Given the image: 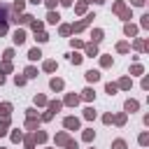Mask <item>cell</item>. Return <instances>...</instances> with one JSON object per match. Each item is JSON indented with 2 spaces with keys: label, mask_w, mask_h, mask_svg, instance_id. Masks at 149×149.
Wrapping results in <instances>:
<instances>
[{
  "label": "cell",
  "mask_w": 149,
  "mask_h": 149,
  "mask_svg": "<svg viewBox=\"0 0 149 149\" xmlns=\"http://www.w3.org/2000/svg\"><path fill=\"white\" fill-rule=\"evenodd\" d=\"M114 12H116L121 19H130V12L126 9V5H123V2H114Z\"/></svg>",
  "instance_id": "1"
},
{
  "label": "cell",
  "mask_w": 149,
  "mask_h": 149,
  "mask_svg": "<svg viewBox=\"0 0 149 149\" xmlns=\"http://www.w3.org/2000/svg\"><path fill=\"white\" fill-rule=\"evenodd\" d=\"M91 19H95V16H93V14H88V16H86V19H81L79 23H74V26H70V30H74V33H77V30H81V28H86V26L91 23Z\"/></svg>",
  "instance_id": "2"
},
{
  "label": "cell",
  "mask_w": 149,
  "mask_h": 149,
  "mask_svg": "<svg viewBox=\"0 0 149 149\" xmlns=\"http://www.w3.org/2000/svg\"><path fill=\"white\" fill-rule=\"evenodd\" d=\"M63 123H65V128H70V130H77V128H79V121H77L74 116H68Z\"/></svg>",
  "instance_id": "3"
},
{
  "label": "cell",
  "mask_w": 149,
  "mask_h": 149,
  "mask_svg": "<svg viewBox=\"0 0 149 149\" xmlns=\"http://www.w3.org/2000/svg\"><path fill=\"white\" fill-rule=\"evenodd\" d=\"M56 144H65V147H68V144H70V137H68L65 133H58V135H56Z\"/></svg>",
  "instance_id": "4"
},
{
  "label": "cell",
  "mask_w": 149,
  "mask_h": 149,
  "mask_svg": "<svg viewBox=\"0 0 149 149\" xmlns=\"http://www.w3.org/2000/svg\"><path fill=\"white\" fill-rule=\"evenodd\" d=\"M14 42H16V44H23V42H26V33H23V30H16V33H14Z\"/></svg>",
  "instance_id": "5"
},
{
  "label": "cell",
  "mask_w": 149,
  "mask_h": 149,
  "mask_svg": "<svg viewBox=\"0 0 149 149\" xmlns=\"http://www.w3.org/2000/svg\"><path fill=\"white\" fill-rule=\"evenodd\" d=\"M86 79H88V81H98V79H100V72H98V70H88V72H86Z\"/></svg>",
  "instance_id": "6"
},
{
  "label": "cell",
  "mask_w": 149,
  "mask_h": 149,
  "mask_svg": "<svg viewBox=\"0 0 149 149\" xmlns=\"http://www.w3.org/2000/svg\"><path fill=\"white\" fill-rule=\"evenodd\" d=\"M7 14H9V7L7 5H0V23L7 21Z\"/></svg>",
  "instance_id": "7"
},
{
  "label": "cell",
  "mask_w": 149,
  "mask_h": 149,
  "mask_svg": "<svg viewBox=\"0 0 149 149\" xmlns=\"http://www.w3.org/2000/svg\"><path fill=\"white\" fill-rule=\"evenodd\" d=\"M58 19H61V16H58L56 12H49V14H47V21H49V23H58Z\"/></svg>",
  "instance_id": "8"
},
{
  "label": "cell",
  "mask_w": 149,
  "mask_h": 149,
  "mask_svg": "<svg viewBox=\"0 0 149 149\" xmlns=\"http://www.w3.org/2000/svg\"><path fill=\"white\" fill-rule=\"evenodd\" d=\"M14 21H16V23H30V21H33V16H28V14H21V16H19V19H14Z\"/></svg>",
  "instance_id": "9"
},
{
  "label": "cell",
  "mask_w": 149,
  "mask_h": 149,
  "mask_svg": "<svg viewBox=\"0 0 149 149\" xmlns=\"http://www.w3.org/2000/svg\"><path fill=\"white\" fill-rule=\"evenodd\" d=\"M40 56H42V51H40V49H30V54H28V58H30V61H37Z\"/></svg>",
  "instance_id": "10"
},
{
  "label": "cell",
  "mask_w": 149,
  "mask_h": 149,
  "mask_svg": "<svg viewBox=\"0 0 149 149\" xmlns=\"http://www.w3.org/2000/svg\"><path fill=\"white\" fill-rule=\"evenodd\" d=\"M51 88L54 91H61L63 88V79H51Z\"/></svg>",
  "instance_id": "11"
},
{
  "label": "cell",
  "mask_w": 149,
  "mask_h": 149,
  "mask_svg": "<svg viewBox=\"0 0 149 149\" xmlns=\"http://www.w3.org/2000/svg\"><path fill=\"white\" fill-rule=\"evenodd\" d=\"M77 102H79V95H72V93H70V95L65 98V105H77Z\"/></svg>",
  "instance_id": "12"
},
{
  "label": "cell",
  "mask_w": 149,
  "mask_h": 149,
  "mask_svg": "<svg viewBox=\"0 0 149 149\" xmlns=\"http://www.w3.org/2000/svg\"><path fill=\"white\" fill-rule=\"evenodd\" d=\"M135 109H137V102L135 100H128L126 102V112H135Z\"/></svg>",
  "instance_id": "13"
},
{
  "label": "cell",
  "mask_w": 149,
  "mask_h": 149,
  "mask_svg": "<svg viewBox=\"0 0 149 149\" xmlns=\"http://www.w3.org/2000/svg\"><path fill=\"white\" fill-rule=\"evenodd\" d=\"M91 37H93V42H100V40H102V30H93Z\"/></svg>",
  "instance_id": "14"
},
{
  "label": "cell",
  "mask_w": 149,
  "mask_h": 149,
  "mask_svg": "<svg viewBox=\"0 0 149 149\" xmlns=\"http://www.w3.org/2000/svg\"><path fill=\"white\" fill-rule=\"evenodd\" d=\"M86 54H88V56H95V54H98L95 44H86Z\"/></svg>",
  "instance_id": "15"
},
{
  "label": "cell",
  "mask_w": 149,
  "mask_h": 149,
  "mask_svg": "<svg viewBox=\"0 0 149 149\" xmlns=\"http://www.w3.org/2000/svg\"><path fill=\"white\" fill-rule=\"evenodd\" d=\"M44 70H47V72H54V70H56V63H54V61H47V63H44Z\"/></svg>",
  "instance_id": "16"
},
{
  "label": "cell",
  "mask_w": 149,
  "mask_h": 149,
  "mask_svg": "<svg viewBox=\"0 0 149 149\" xmlns=\"http://www.w3.org/2000/svg\"><path fill=\"white\" fill-rule=\"evenodd\" d=\"M116 86H121V88H130V79H128V77H123V79H121Z\"/></svg>",
  "instance_id": "17"
},
{
  "label": "cell",
  "mask_w": 149,
  "mask_h": 149,
  "mask_svg": "<svg viewBox=\"0 0 149 149\" xmlns=\"http://www.w3.org/2000/svg\"><path fill=\"white\" fill-rule=\"evenodd\" d=\"M58 109H61V102H58V100H56V102H49V112H51V114L58 112Z\"/></svg>",
  "instance_id": "18"
},
{
  "label": "cell",
  "mask_w": 149,
  "mask_h": 149,
  "mask_svg": "<svg viewBox=\"0 0 149 149\" xmlns=\"http://www.w3.org/2000/svg\"><path fill=\"white\" fill-rule=\"evenodd\" d=\"M112 121H116L119 126H123V123H126V114H119V116H112Z\"/></svg>",
  "instance_id": "19"
},
{
  "label": "cell",
  "mask_w": 149,
  "mask_h": 149,
  "mask_svg": "<svg viewBox=\"0 0 149 149\" xmlns=\"http://www.w3.org/2000/svg\"><path fill=\"white\" fill-rule=\"evenodd\" d=\"M33 140H37V142H44V140H47V133H42V130H40V133H35V135H33Z\"/></svg>",
  "instance_id": "20"
},
{
  "label": "cell",
  "mask_w": 149,
  "mask_h": 149,
  "mask_svg": "<svg viewBox=\"0 0 149 149\" xmlns=\"http://www.w3.org/2000/svg\"><path fill=\"white\" fill-rule=\"evenodd\" d=\"M9 109H12V105H9V102H2V105H0V112H2L5 116L9 114Z\"/></svg>",
  "instance_id": "21"
},
{
  "label": "cell",
  "mask_w": 149,
  "mask_h": 149,
  "mask_svg": "<svg viewBox=\"0 0 149 149\" xmlns=\"http://www.w3.org/2000/svg\"><path fill=\"white\" fill-rule=\"evenodd\" d=\"M7 126H9V119L5 116V121L0 123V135H5V133H7Z\"/></svg>",
  "instance_id": "22"
},
{
  "label": "cell",
  "mask_w": 149,
  "mask_h": 149,
  "mask_svg": "<svg viewBox=\"0 0 149 149\" xmlns=\"http://www.w3.org/2000/svg\"><path fill=\"white\" fill-rule=\"evenodd\" d=\"M30 26H33L35 33H42V23H40V21H30Z\"/></svg>",
  "instance_id": "23"
},
{
  "label": "cell",
  "mask_w": 149,
  "mask_h": 149,
  "mask_svg": "<svg viewBox=\"0 0 149 149\" xmlns=\"http://www.w3.org/2000/svg\"><path fill=\"white\" fill-rule=\"evenodd\" d=\"M135 33H137V28H135V26H130V23H128V26H126V35H130V37H133V35H135Z\"/></svg>",
  "instance_id": "24"
},
{
  "label": "cell",
  "mask_w": 149,
  "mask_h": 149,
  "mask_svg": "<svg viewBox=\"0 0 149 149\" xmlns=\"http://www.w3.org/2000/svg\"><path fill=\"white\" fill-rule=\"evenodd\" d=\"M9 70H12V63H9V61H5V63L0 65V72H9Z\"/></svg>",
  "instance_id": "25"
},
{
  "label": "cell",
  "mask_w": 149,
  "mask_h": 149,
  "mask_svg": "<svg viewBox=\"0 0 149 149\" xmlns=\"http://www.w3.org/2000/svg\"><path fill=\"white\" fill-rule=\"evenodd\" d=\"M93 95H95V93H93V91H91V88H86V91H84V95H81V98H84V100H93Z\"/></svg>",
  "instance_id": "26"
},
{
  "label": "cell",
  "mask_w": 149,
  "mask_h": 149,
  "mask_svg": "<svg viewBox=\"0 0 149 149\" xmlns=\"http://www.w3.org/2000/svg\"><path fill=\"white\" fill-rule=\"evenodd\" d=\"M112 149H126V142H123V140H116V142L112 144Z\"/></svg>",
  "instance_id": "27"
},
{
  "label": "cell",
  "mask_w": 149,
  "mask_h": 149,
  "mask_svg": "<svg viewBox=\"0 0 149 149\" xmlns=\"http://www.w3.org/2000/svg\"><path fill=\"white\" fill-rule=\"evenodd\" d=\"M116 49H119L121 54H126V51H128V44H126V42H119V44H116Z\"/></svg>",
  "instance_id": "28"
},
{
  "label": "cell",
  "mask_w": 149,
  "mask_h": 149,
  "mask_svg": "<svg viewBox=\"0 0 149 149\" xmlns=\"http://www.w3.org/2000/svg\"><path fill=\"white\" fill-rule=\"evenodd\" d=\"M70 61H72L74 65H79V63H81V56H79V54H72V56H70Z\"/></svg>",
  "instance_id": "29"
},
{
  "label": "cell",
  "mask_w": 149,
  "mask_h": 149,
  "mask_svg": "<svg viewBox=\"0 0 149 149\" xmlns=\"http://www.w3.org/2000/svg\"><path fill=\"white\" fill-rule=\"evenodd\" d=\"M84 116H86V119H95V112L88 107V109H84Z\"/></svg>",
  "instance_id": "30"
},
{
  "label": "cell",
  "mask_w": 149,
  "mask_h": 149,
  "mask_svg": "<svg viewBox=\"0 0 149 149\" xmlns=\"http://www.w3.org/2000/svg\"><path fill=\"white\" fill-rule=\"evenodd\" d=\"M35 35H37V42H47V40H49L47 33H35Z\"/></svg>",
  "instance_id": "31"
},
{
  "label": "cell",
  "mask_w": 149,
  "mask_h": 149,
  "mask_svg": "<svg viewBox=\"0 0 149 149\" xmlns=\"http://www.w3.org/2000/svg\"><path fill=\"white\" fill-rule=\"evenodd\" d=\"M26 77H37V70H35V68H28V70H26Z\"/></svg>",
  "instance_id": "32"
},
{
  "label": "cell",
  "mask_w": 149,
  "mask_h": 149,
  "mask_svg": "<svg viewBox=\"0 0 149 149\" xmlns=\"http://www.w3.org/2000/svg\"><path fill=\"white\" fill-rule=\"evenodd\" d=\"M116 88H119L116 84H107V93H109V95H112V93H116Z\"/></svg>",
  "instance_id": "33"
},
{
  "label": "cell",
  "mask_w": 149,
  "mask_h": 149,
  "mask_svg": "<svg viewBox=\"0 0 149 149\" xmlns=\"http://www.w3.org/2000/svg\"><path fill=\"white\" fill-rule=\"evenodd\" d=\"M84 140L91 142V140H93V130H84Z\"/></svg>",
  "instance_id": "34"
},
{
  "label": "cell",
  "mask_w": 149,
  "mask_h": 149,
  "mask_svg": "<svg viewBox=\"0 0 149 149\" xmlns=\"http://www.w3.org/2000/svg\"><path fill=\"white\" fill-rule=\"evenodd\" d=\"M23 5H26L23 0H16V2H14V9H19V12H21V9H23Z\"/></svg>",
  "instance_id": "35"
},
{
  "label": "cell",
  "mask_w": 149,
  "mask_h": 149,
  "mask_svg": "<svg viewBox=\"0 0 149 149\" xmlns=\"http://www.w3.org/2000/svg\"><path fill=\"white\" fill-rule=\"evenodd\" d=\"M72 30H70V26H61V35H70Z\"/></svg>",
  "instance_id": "36"
},
{
  "label": "cell",
  "mask_w": 149,
  "mask_h": 149,
  "mask_svg": "<svg viewBox=\"0 0 149 149\" xmlns=\"http://www.w3.org/2000/svg\"><path fill=\"white\" fill-rule=\"evenodd\" d=\"M12 58H14V51L7 49V51H5V61H12Z\"/></svg>",
  "instance_id": "37"
},
{
  "label": "cell",
  "mask_w": 149,
  "mask_h": 149,
  "mask_svg": "<svg viewBox=\"0 0 149 149\" xmlns=\"http://www.w3.org/2000/svg\"><path fill=\"white\" fill-rule=\"evenodd\" d=\"M14 81H16V86H23V84H26V77H19V74H16Z\"/></svg>",
  "instance_id": "38"
},
{
  "label": "cell",
  "mask_w": 149,
  "mask_h": 149,
  "mask_svg": "<svg viewBox=\"0 0 149 149\" xmlns=\"http://www.w3.org/2000/svg\"><path fill=\"white\" fill-rule=\"evenodd\" d=\"M35 102H37V105H44L47 98H44V95H35Z\"/></svg>",
  "instance_id": "39"
},
{
  "label": "cell",
  "mask_w": 149,
  "mask_h": 149,
  "mask_svg": "<svg viewBox=\"0 0 149 149\" xmlns=\"http://www.w3.org/2000/svg\"><path fill=\"white\" fill-rule=\"evenodd\" d=\"M147 142H149V135L142 133V135H140V144H147Z\"/></svg>",
  "instance_id": "40"
},
{
  "label": "cell",
  "mask_w": 149,
  "mask_h": 149,
  "mask_svg": "<svg viewBox=\"0 0 149 149\" xmlns=\"http://www.w3.org/2000/svg\"><path fill=\"white\" fill-rule=\"evenodd\" d=\"M74 9H77V12H79V14H81V12H84V9H86V2H79V5H77V7H74Z\"/></svg>",
  "instance_id": "41"
},
{
  "label": "cell",
  "mask_w": 149,
  "mask_h": 149,
  "mask_svg": "<svg viewBox=\"0 0 149 149\" xmlns=\"http://www.w3.org/2000/svg\"><path fill=\"white\" fill-rule=\"evenodd\" d=\"M102 65H105V68H109V65H112V58H109V56H105V58H102Z\"/></svg>",
  "instance_id": "42"
},
{
  "label": "cell",
  "mask_w": 149,
  "mask_h": 149,
  "mask_svg": "<svg viewBox=\"0 0 149 149\" xmlns=\"http://www.w3.org/2000/svg\"><path fill=\"white\" fill-rule=\"evenodd\" d=\"M21 137H23V135H21V133H19V130H16V133H12V140H14V142H19V140H21Z\"/></svg>",
  "instance_id": "43"
},
{
  "label": "cell",
  "mask_w": 149,
  "mask_h": 149,
  "mask_svg": "<svg viewBox=\"0 0 149 149\" xmlns=\"http://www.w3.org/2000/svg\"><path fill=\"white\" fill-rule=\"evenodd\" d=\"M142 26H144V28L149 26V14H144V16H142Z\"/></svg>",
  "instance_id": "44"
},
{
  "label": "cell",
  "mask_w": 149,
  "mask_h": 149,
  "mask_svg": "<svg viewBox=\"0 0 149 149\" xmlns=\"http://www.w3.org/2000/svg\"><path fill=\"white\" fill-rule=\"evenodd\" d=\"M26 126H28V128H35V126H37V121H35V119H28V123H26Z\"/></svg>",
  "instance_id": "45"
},
{
  "label": "cell",
  "mask_w": 149,
  "mask_h": 149,
  "mask_svg": "<svg viewBox=\"0 0 149 149\" xmlns=\"http://www.w3.org/2000/svg\"><path fill=\"white\" fill-rule=\"evenodd\" d=\"M44 2H47V7H56V2H58V0H44Z\"/></svg>",
  "instance_id": "46"
},
{
  "label": "cell",
  "mask_w": 149,
  "mask_h": 149,
  "mask_svg": "<svg viewBox=\"0 0 149 149\" xmlns=\"http://www.w3.org/2000/svg\"><path fill=\"white\" fill-rule=\"evenodd\" d=\"M133 5H137V7H140V5H144V0H133Z\"/></svg>",
  "instance_id": "47"
},
{
  "label": "cell",
  "mask_w": 149,
  "mask_h": 149,
  "mask_svg": "<svg viewBox=\"0 0 149 149\" xmlns=\"http://www.w3.org/2000/svg\"><path fill=\"white\" fill-rule=\"evenodd\" d=\"M61 5H72V0H58Z\"/></svg>",
  "instance_id": "48"
},
{
  "label": "cell",
  "mask_w": 149,
  "mask_h": 149,
  "mask_svg": "<svg viewBox=\"0 0 149 149\" xmlns=\"http://www.w3.org/2000/svg\"><path fill=\"white\" fill-rule=\"evenodd\" d=\"M0 84H5V74L2 72H0Z\"/></svg>",
  "instance_id": "49"
},
{
  "label": "cell",
  "mask_w": 149,
  "mask_h": 149,
  "mask_svg": "<svg viewBox=\"0 0 149 149\" xmlns=\"http://www.w3.org/2000/svg\"><path fill=\"white\" fill-rule=\"evenodd\" d=\"M30 2H35V5H37V2H42V0H30Z\"/></svg>",
  "instance_id": "50"
},
{
  "label": "cell",
  "mask_w": 149,
  "mask_h": 149,
  "mask_svg": "<svg viewBox=\"0 0 149 149\" xmlns=\"http://www.w3.org/2000/svg\"><path fill=\"white\" fill-rule=\"evenodd\" d=\"M95 2H105V0H95Z\"/></svg>",
  "instance_id": "51"
}]
</instances>
